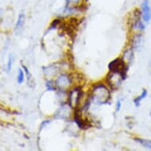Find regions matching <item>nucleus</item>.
<instances>
[{
    "label": "nucleus",
    "instance_id": "nucleus-8",
    "mask_svg": "<svg viewBox=\"0 0 151 151\" xmlns=\"http://www.w3.org/2000/svg\"><path fill=\"white\" fill-rule=\"evenodd\" d=\"M25 16L24 14H21L19 16H18V18H17V23H16V25H15V29L19 30L21 29L23 27V25L25 24Z\"/></svg>",
    "mask_w": 151,
    "mask_h": 151
},
{
    "label": "nucleus",
    "instance_id": "nucleus-9",
    "mask_svg": "<svg viewBox=\"0 0 151 151\" xmlns=\"http://www.w3.org/2000/svg\"><path fill=\"white\" fill-rule=\"evenodd\" d=\"M136 141L138 142L139 144H141L142 146H143V147H145V148L151 150V140H148V139H137Z\"/></svg>",
    "mask_w": 151,
    "mask_h": 151
},
{
    "label": "nucleus",
    "instance_id": "nucleus-10",
    "mask_svg": "<svg viewBox=\"0 0 151 151\" xmlns=\"http://www.w3.org/2000/svg\"><path fill=\"white\" fill-rule=\"evenodd\" d=\"M17 82L19 83V84H22L24 82V80H25V74H24V72L22 69H19V71H18V74H17Z\"/></svg>",
    "mask_w": 151,
    "mask_h": 151
},
{
    "label": "nucleus",
    "instance_id": "nucleus-12",
    "mask_svg": "<svg viewBox=\"0 0 151 151\" xmlns=\"http://www.w3.org/2000/svg\"><path fill=\"white\" fill-rule=\"evenodd\" d=\"M12 65H13V57L10 55L9 57V60H8L7 63V71H10V70L12 68Z\"/></svg>",
    "mask_w": 151,
    "mask_h": 151
},
{
    "label": "nucleus",
    "instance_id": "nucleus-5",
    "mask_svg": "<svg viewBox=\"0 0 151 151\" xmlns=\"http://www.w3.org/2000/svg\"><path fill=\"white\" fill-rule=\"evenodd\" d=\"M70 83H71V79H70V76L64 74H61L60 77H58V78L55 81L56 86L61 90H64L67 88H68Z\"/></svg>",
    "mask_w": 151,
    "mask_h": 151
},
{
    "label": "nucleus",
    "instance_id": "nucleus-7",
    "mask_svg": "<svg viewBox=\"0 0 151 151\" xmlns=\"http://www.w3.org/2000/svg\"><path fill=\"white\" fill-rule=\"evenodd\" d=\"M147 94H148V92L146 89H143L142 92V93L138 96V97L134 100V105L136 107L140 106V104H141V102L143 101L146 97H147Z\"/></svg>",
    "mask_w": 151,
    "mask_h": 151
},
{
    "label": "nucleus",
    "instance_id": "nucleus-4",
    "mask_svg": "<svg viewBox=\"0 0 151 151\" xmlns=\"http://www.w3.org/2000/svg\"><path fill=\"white\" fill-rule=\"evenodd\" d=\"M141 15L144 22H149L151 20V6L149 0H144L142 3Z\"/></svg>",
    "mask_w": 151,
    "mask_h": 151
},
{
    "label": "nucleus",
    "instance_id": "nucleus-3",
    "mask_svg": "<svg viewBox=\"0 0 151 151\" xmlns=\"http://www.w3.org/2000/svg\"><path fill=\"white\" fill-rule=\"evenodd\" d=\"M82 97V89L79 88L74 89L70 91L69 96H68V104L71 108H76L78 104H79L80 100Z\"/></svg>",
    "mask_w": 151,
    "mask_h": 151
},
{
    "label": "nucleus",
    "instance_id": "nucleus-2",
    "mask_svg": "<svg viewBox=\"0 0 151 151\" xmlns=\"http://www.w3.org/2000/svg\"><path fill=\"white\" fill-rule=\"evenodd\" d=\"M109 68L111 72L119 74L123 79H126L127 72L128 67H127V64L124 59L117 58L113 61H111L109 63Z\"/></svg>",
    "mask_w": 151,
    "mask_h": 151
},
{
    "label": "nucleus",
    "instance_id": "nucleus-6",
    "mask_svg": "<svg viewBox=\"0 0 151 151\" xmlns=\"http://www.w3.org/2000/svg\"><path fill=\"white\" fill-rule=\"evenodd\" d=\"M83 0H66L65 10H76L81 5Z\"/></svg>",
    "mask_w": 151,
    "mask_h": 151
},
{
    "label": "nucleus",
    "instance_id": "nucleus-13",
    "mask_svg": "<svg viewBox=\"0 0 151 151\" xmlns=\"http://www.w3.org/2000/svg\"><path fill=\"white\" fill-rule=\"evenodd\" d=\"M121 106H122V103H121V101H118L116 103V111H119L121 109Z\"/></svg>",
    "mask_w": 151,
    "mask_h": 151
},
{
    "label": "nucleus",
    "instance_id": "nucleus-11",
    "mask_svg": "<svg viewBox=\"0 0 151 151\" xmlns=\"http://www.w3.org/2000/svg\"><path fill=\"white\" fill-rule=\"evenodd\" d=\"M46 86H47V89L48 90H52V91H55V90H56V89H57V86H56L55 83H53L52 81H48L46 83Z\"/></svg>",
    "mask_w": 151,
    "mask_h": 151
},
{
    "label": "nucleus",
    "instance_id": "nucleus-1",
    "mask_svg": "<svg viewBox=\"0 0 151 151\" xmlns=\"http://www.w3.org/2000/svg\"><path fill=\"white\" fill-rule=\"evenodd\" d=\"M92 98L95 103L99 104H105L110 99V92L104 85H98L94 87Z\"/></svg>",
    "mask_w": 151,
    "mask_h": 151
}]
</instances>
